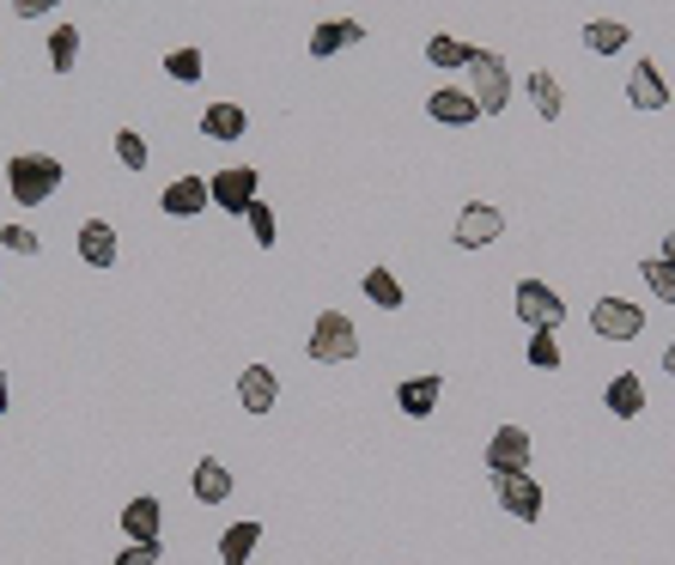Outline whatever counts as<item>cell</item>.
Listing matches in <instances>:
<instances>
[{"label":"cell","mask_w":675,"mask_h":565,"mask_svg":"<svg viewBox=\"0 0 675 565\" xmlns=\"http://www.w3.org/2000/svg\"><path fill=\"white\" fill-rule=\"evenodd\" d=\"M13 13L18 18H49L55 13V0H13Z\"/></svg>","instance_id":"cell-34"},{"label":"cell","mask_w":675,"mask_h":565,"mask_svg":"<svg viewBox=\"0 0 675 565\" xmlns=\"http://www.w3.org/2000/svg\"><path fill=\"white\" fill-rule=\"evenodd\" d=\"M523 359H530L536 371H560V341H553L548 329H536V335H530V347H523Z\"/></svg>","instance_id":"cell-30"},{"label":"cell","mask_w":675,"mask_h":565,"mask_svg":"<svg viewBox=\"0 0 675 565\" xmlns=\"http://www.w3.org/2000/svg\"><path fill=\"white\" fill-rule=\"evenodd\" d=\"M262 548V523L256 517H238L226 535H219V565H250V553Z\"/></svg>","instance_id":"cell-19"},{"label":"cell","mask_w":675,"mask_h":565,"mask_svg":"<svg viewBox=\"0 0 675 565\" xmlns=\"http://www.w3.org/2000/svg\"><path fill=\"white\" fill-rule=\"evenodd\" d=\"M207 183H201V177H177V183L165 189V195H158V207H165L170 219H195V214H207Z\"/></svg>","instance_id":"cell-15"},{"label":"cell","mask_w":675,"mask_h":565,"mask_svg":"<svg viewBox=\"0 0 675 565\" xmlns=\"http://www.w3.org/2000/svg\"><path fill=\"white\" fill-rule=\"evenodd\" d=\"M663 371H670V377H675V341H670V347H663Z\"/></svg>","instance_id":"cell-35"},{"label":"cell","mask_w":675,"mask_h":565,"mask_svg":"<svg viewBox=\"0 0 675 565\" xmlns=\"http://www.w3.org/2000/svg\"><path fill=\"white\" fill-rule=\"evenodd\" d=\"M590 329H597L602 341H639L645 310L627 305V298H597V305H590Z\"/></svg>","instance_id":"cell-6"},{"label":"cell","mask_w":675,"mask_h":565,"mask_svg":"<svg viewBox=\"0 0 675 565\" xmlns=\"http://www.w3.org/2000/svg\"><path fill=\"white\" fill-rule=\"evenodd\" d=\"M55 189H62V158H49V153H13L7 158V195H13L18 207H43Z\"/></svg>","instance_id":"cell-1"},{"label":"cell","mask_w":675,"mask_h":565,"mask_svg":"<svg viewBox=\"0 0 675 565\" xmlns=\"http://www.w3.org/2000/svg\"><path fill=\"white\" fill-rule=\"evenodd\" d=\"M366 298L378 310H402V280L390 268H366Z\"/></svg>","instance_id":"cell-26"},{"label":"cell","mask_w":675,"mask_h":565,"mask_svg":"<svg viewBox=\"0 0 675 565\" xmlns=\"http://www.w3.org/2000/svg\"><path fill=\"white\" fill-rule=\"evenodd\" d=\"M359 37H366V25H354V18H322L317 31H310V55H317V62H329L335 49H354Z\"/></svg>","instance_id":"cell-17"},{"label":"cell","mask_w":675,"mask_h":565,"mask_svg":"<svg viewBox=\"0 0 675 565\" xmlns=\"http://www.w3.org/2000/svg\"><path fill=\"white\" fill-rule=\"evenodd\" d=\"M499 231H506V214H499L493 201H469L457 214V231H450V237H457V249H487Z\"/></svg>","instance_id":"cell-7"},{"label":"cell","mask_w":675,"mask_h":565,"mask_svg":"<svg viewBox=\"0 0 675 565\" xmlns=\"http://www.w3.org/2000/svg\"><path fill=\"white\" fill-rule=\"evenodd\" d=\"M627 104L633 110H663V104H670V86H663V74H658V62H651V55H639V62H633Z\"/></svg>","instance_id":"cell-12"},{"label":"cell","mask_w":675,"mask_h":565,"mask_svg":"<svg viewBox=\"0 0 675 565\" xmlns=\"http://www.w3.org/2000/svg\"><path fill=\"white\" fill-rule=\"evenodd\" d=\"M158 523H165V511H158L153 492H140V499L123 504V535L128 541H158Z\"/></svg>","instance_id":"cell-18"},{"label":"cell","mask_w":675,"mask_h":565,"mask_svg":"<svg viewBox=\"0 0 675 565\" xmlns=\"http://www.w3.org/2000/svg\"><path fill=\"white\" fill-rule=\"evenodd\" d=\"M602 401H609V413H621V420H633V413H645V383L633 377V371H621V377H609V389H602Z\"/></svg>","instance_id":"cell-22"},{"label":"cell","mask_w":675,"mask_h":565,"mask_svg":"<svg viewBox=\"0 0 675 565\" xmlns=\"http://www.w3.org/2000/svg\"><path fill=\"white\" fill-rule=\"evenodd\" d=\"M310 359L317 365H347V359H359V329L347 310H322L310 322Z\"/></svg>","instance_id":"cell-3"},{"label":"cell","mask_w":675,"mask_h":565,"mask_svg":"<svg viewBox=\"0 0 675 565\" xmlns=\"http://www.w3.org/2000/svg\"><path fill=\"white\" fill-rule=\"evenodd\" d=\"M438 396H445V377H438V371H420V377H402L396 408L408 413V420H426V413L438 408Z\"/></svg>","instance_id":"cell-13"},{"label":"cell","mask_w":675,"mask_h":565,"mask_svg":"<svg viewBox=\"0 0 675 565\" xmlns=\"http://www.w3.org/2000/svg\"><path fill=\"white\" fill-rule=\"evenodd\" d=\"M244 226H250V237H256L262 249H275L280 219H275V207H268V201H250V207H244Z\"/></svg>","instance_id":"cell-27"},{"label":"cell","mask_w":675,"mask_h":565,"mask_svg":"<svg viewBox=\"0 0 675 565\" xmlns=\"http://www.w3.org/2000/svg\"><path fill=\"white\" fill-rule=\"evenodd\" d=\"M536 462V444H530V432L523 426H499L487 438V474H499V468H530Z\"/></svg>","instance_id":"cell-10"},{"label":"cell","mask_w":675,"mask_h":565,"mask_svg":"<svg viewBox=\"0 0 675 565\" xmlns=\"http://www.w3.org/2000/svg\"><path fill=\"white\" fill-rule=\"evenodd\" d=\"M639 274H645V286L658 292L663 305H675V261H663V256H645V261H639Z\"/></svg>","instance_id":"cell-29"},{"label":"cell","mask_w":675,"mask_h":565,"mask_svg":"<svg viewBox=\"0 0 675 565\" xmlns=\"http://www.w3.org/2000/svg\"><path fill=\"white\" fill-rule=\"evenodd\" d=\"M493 499L506 504V517H518V523L542 517V487H536V474L530 468H499L493 474Z\"/></svg>","instance_id":"cell-5"},{"label":"cell","mask_w":675,"mask_h":565,"mask_svg":"<svg viewBox=\"0 0 675 565\" xmlns=\"http://www.w3.org/2000/svg\"><path fill=\"white\" fill-rule=\"evenodd\" d=\"M256 170L250 165H231V170H219V177H207V195H214V207H226L231 219H244V207L256 201Z\"/></svg>","instance_id":"cell-8"},{"label":"cell","mask_w":675,"mask_h":565,"mask_svg":"<svg viewBox=\"0 0 675 565\" xmlns=\"http://www.w3.org/2000/svg\"><path fill=\"white\" fill-rule=\"evenodd\" d=\"M244 128H250L244 104H207V116H201V134L207 140H244Z\"/></svg>","instance_id":"cell-21"},{"label":"cell","mask_w":675,"mask_h":565,"mask_svg":"<svg viewBox=\"0 0 675 565\" xmlns=\"http://www.w3.org/2000/svg\"><path fill=\"white\" fill-rule=\"evenodd\" d=\"M0 244L13 249V256H37V231L31 226H0Z\"/></svg>","instance_id":"cell-32"},{"label":"cell","mask_w":675,"mask_h":565,"mask_svg":"<svg viewBox=\"0 0 675 565\" xmlns=\"http://www.w3.org/2000/svg\"><path fill=\"white\" fill-rule=\"evenodd\" d=\"M189 492H195V504H226L231 499V468L219 457H201L195 474H189Z\"/></svg>","instance_id":"cell-14"},{"label":"cell","mask_w":675,"mask_h":565,"mask_svg":"<svg viewBox=\"0 0 675 565\" xmlns=\"http://www.w3.org/2000/svg\"><path fill=\"white\" fill-rule=\"evenodd\" d=\"M49 67L55 74H74L79 67V25H55L49 31Z\"/></svg>","instance_id":"cell-24"},{"label":"cell","mask_w":675,"mask_h":565,"mask_svg":"<svg viewBox=\"0 0 675 565\" xmlns=\"http://www.w3.org/2000/svg\"><path fill=\"white\" fill-rule=\"evenodd\" d=\"M469 55H475V49L462 43V37H450V31L426 37V62L432 67H469Z\"/></svg>","instance_id":"cell-25"},{"label":"cell","mask_w":675,"mask_h":565,"mask_svg":"<svg viewBox=\"0 0 675 565\" xmlns=\"http://www.w3.org/2000/svg\"><path fill=\"white\" fill-rule=\"evenodd\" d=\"M462 74H469V98L481 104V116H499V110L511 104V67H506V55H493V49H475Z\"/></svg>","instance_id":"cell-2"},{"label":"cell","mask_w":675,"mask_h":565,"mask_svg":"<svg viewBox=\"0 0 675 565\" xmlns=\"http://www.w3.org/2000/svg\"><path fill=\"white\" fill-rule=\"evenodd\" d=\"M584 49H590V55H621V49H627V25H621V18H590V25H584Z\"/></svg>","instance_id":"cell-23"},{"label":"cell","mask_w":675,"mask_h":565,"mask_svg":"<svg viewBox=\"0 0 675 565\" xmlns=\"http://www.w3.org/2000/svg\"><path fill=\"white\" fill-rule=\"evenodd\" d=\"M110 146H116V165L123 170H147V134H140V128H116Z\"/></svg>","instance_id":"cell-28"},{"label":"cell","mask_w":675,"mask_h":565,"mask_svg":"<svg viewBox=\"0 0 675 565\" xmlns=\"http://www.w3.org/2000/svg\"><path fill=\"white\" fill-rule=\"evenodd\" d=\"M110 565H158V541H128Z\"/></svg>","instance_id":"cell-33"},{"label":"cell","mask_w":675,"mask_h":565,"mask_svg":"<svg viewBox=\"0 0 675 565\" xmlns=\"http://www.w3.org/2000/svg\"><path fill=\"white\" fill-rule=\"evenodd\" d=\"M523 86H530V104H536L542 123H560V116H566V92H560V79H553L548 67H536Z\"/></svg>","instance_id":"cell-20"},{"label":"cell","mask_w":675,"mask_h":565,"mask_svg":"<svg viewBox=\"0 0 675 565\" xmlns=\"http://www.w3.org/2000/svg\"><path fill=\"white\" fill-rule=\"evenodd\" d=\"M0 413H7V371H0Z\"/></svg>","instance_id":"cell-37"},{"label":"cell","mask_w":675,"mask_h":565,"mask_svg":"<svg viewBox=\"0 0 675 565\" xmlns=\"http://www.w3.org/2000/svg\"><path fill=\"white\" fill-rule=\"evenodd\" d=\"M511 305H518V322H530V335H536V329L553 335V329L566 322V298H560L553 286H542V280H518Z\"/></svg>","instance_id":"cell-4"},{"label":"cell","mask_w":675,"mask_h":565,"mask_svg":"<svg viewBox=\"0 0 675 565\" xmlns=\"http://www.w3.org/2000/svg\"><path fill=\"white\" fill-rule=\"evenodd\" d=\"M79 261L104 274L110 261H116V226H104V219H86V226H79Z\"/></svg>","instance_id":"cell-16"},{"label":"cell","mask_w":675,"mask_h":565,"mask_svg":"<svg viewBox=\"0 0 675 565\" xmlns=\"http://www.w3.org/2000/svg\"><path fill=\"white\" fill-rule=\"evenodd\" d=\"M663 261H675V231H670V237H663Z\"/></svg>","instance_id":"cell-36"},{"label":"cell","mask_w":675,"mask_h":565,"mask_svg":"<svg viewBox=\"0 0 675 565\" xmlns=\"http://www.w3.org/2000/svg\"><path fill=\"white\" fill-rule=\"evenodd\" d=\"M238 401H244V413H275L280 408V377L268 365H244L238 371Z\"/></svg>","instance_id":"cell-11"},{"label":"cell","mask_w":675,"mask_h":565,"mask_svg":"<svg viewBox=\"0 0 675 565\" xmlns=\"http://www.w3.org/2000/svg\"><path fill=\"white\" fill-rule=\"evenodd\" d=\"M426 116L445 128H475L481 123V104L469 98V86H438V92L426 98Z\"/></svg>","instance_id":"cell-9"},{"label":"cell","mask_w":675,"mask_h":565,"mask_svg":"<svg viewBox=\"0 0 675 565\" xmlns=\"http://www.w3.org/2000/svg\"><path fill=\"white\" fill-rule=\"evenodd\" d=\"M165 74L177 79V86H195V79H201V49H170Z\"/></svg>","instance_id":"cell-31"}]
</instances>
